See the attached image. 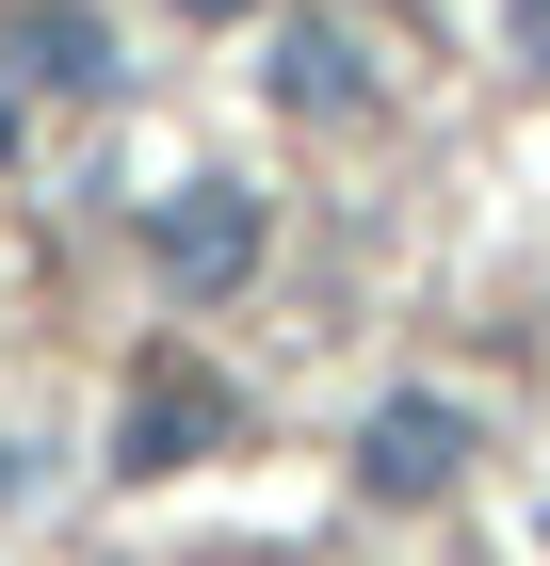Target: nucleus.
Segmentation results:
<instances>
[{
    "label": "nucleus",
    "instance_id": "obj_1",
    "mask_svg": "<svg viewBox=\"0 0 550 566\" xmlns=\"http://www.w3.org/2000/svg\"><path fill=\"white\" fill-rule=\"evenodd\" d=\"M259 243H276V211H259L243 178H178L163 211H146V260H163V292H195V307H211V292H243V275H259Z\"/></svg>",
    "mask_w": 550,
    "mask_h": 566
},
{
    "label": "nucleus",
    "instance_id": "obj_2",
    "mask_svg": "<svg viewBox=\"0 0 550 566\" xmlns=\"http://www.w3.org/2000/svg\"><path fill=\"white\" fill-rule=\"evenodd\" d=\"M227 421H243V405H227L195 356H146V373H129V405H114V470L163 485V470H195V453H227Z\"/></svg>",
    "mask_w": 550,
    "mask_h": 566
},
{
    "label": "nucleus",
    "instance_id": "obj_3",
    "mask_svg": "<svg viewBox=\"0 0 550 566\" xmlns=\"http://www.w3.org/2000/svg\"><path fill=\"white\" fill-rule=\"evenodd\" d=\"M454 470H469V405L405 389V405H373V421H356V485H373V502H437Z\"/></svg>",
    "mask_w": 550,
    "mask_h": 566
},
{
    "label": "nucleus",
    "instance_id": "obj_4",
    "mask_svg": "<svg viewBox=\"0 0 550 566\" xmlns=\"http://www.w3.org/2000/svg\"><path fill=\"white\" fill-rule=\"evenodd\" d=\"M276 114H292V130H356V114H373V49L340 33V17H292V33H276Z\"/></svg>",
    "mask_w": 550,
    "mask_h": 566
},
{
    "label": "nucleus",
    "instance_id": "obj_5",
    "mask_svg": "<svg viewBox=\"0 0 550 566\" xmlns=\"http://www.w3.org/2000/svg\"><path fill=\"white\" fill-rule=\"evenodd\" d=\"M0 65H33V82H65V97H114L129 82L114 33H97L82 0H17V17H0Z\"/></svg>",
    "mask_w": 550,
    "mask_h": 566
},
{
    "label": "nucleus",
    "instance_id": "obj_6",
    "mask_svg": "<svg viewBox=\"0 0 550 566\" xmlns=\"http://www.w3.org/2000/svg\"><path fill=\"white\" fill-rule=\"evenodd\" d=\"M502 33H518V65H550V0H518V17H502Z\"/></svg>",
    "mask_w": 550,
    "mask_h": 566
},
{
    "label": "nucleus",
    "instance_id": "obj_7",
    "mask_svg": "<svg viewBox=\"0 0 550 566\" xmlns=\"http://www.w3.org/2000/svg\"><path fill=\"white\" fill-rule=\"evenodd\" d=\"M163 17H195V33H227V17H259V0H163Z\"/></svg>",
    "mask_w": 550,
    "mask_h": 566
},
{
    "label": "nucleus",
    "instance_id": "obj_8",
    "mask_svg": "<svg viewBox=\"0 0 550 566\" xmlns=\"http://www.w3.org/2000/svg\"><path fill=\"white\" fill-rule=\"evenodd\" d=\"M17 485H33V453H17V437H0V502H17Z\"/></svg>",
    "mask_w": 550,
    "mask_h": 566
},
{
    "label": "nucleus",
    "instance_id": "obj_9",
    "mask_svg": "<svg viewBox=\"0 0 550 566\" xmlns=\"http://www.w3.org/2000/svg\"><path fill=\"white\" fill-rule=\"evenodd\" d=\"M0 163H17V82H0Z\"/></svg>",
    "mask_w": 550,
    "mask_h": 566
}]
</instances>
